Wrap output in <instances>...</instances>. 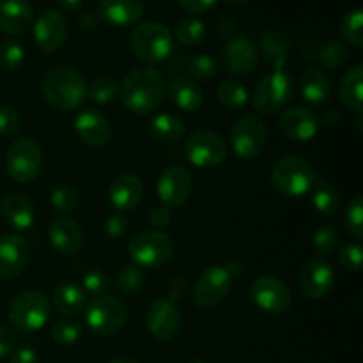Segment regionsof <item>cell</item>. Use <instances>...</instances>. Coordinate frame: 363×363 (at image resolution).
I'll return each mask as SVG.
<instances>
[{"label":"cell","mask_w":363,"mask_h":363,"mask_svg":"<svg viewBox=\"0 0 363 363\" xmlns=\"http://www.w3.org/2000/svg\"><path fill=\"white\" fill-rule=\"evenodd\" d=\"M363 66L362 64H354L351 69L344 73L342 80L339 84V96L340 101L354 113L363 112Z\"/></svg>","instance_id":"obj_31"},{"label":"cell","mask_w":363,"mask_h":363,"mask_svg":"<svg viewBox=\"0 0 363 363\" xmlns=\"http://www.w3.org/2000/svg\"><path fill=\"white\" fill-rule=\"evenodd\" d=\"M84 328L74 319H60L52 326V339L59 346H73L80 340Z\"/></svg>","instance_id":"obj_40"},{"label":"cell","mask_w":363,"mask_h":363,"mask_svg":"<svg viewBox=\"0 0 363 363\" xmlns=\"http://www.w3.org/2000/svg\"><path fill=\"white\" fill-rule=\"evenodd\" d=\"M20 130V116L14 108L7 105H0V135L13 137Z\"/></svg>","instance_id":"obj_48"},{"label":"cell","mask_w":363,"mask_h":363,"mask_svg":"<svg viewBox=\"0 0 363 363\" xmlns=\"http://www.w3.org/2000/svg\"><path fill=\"white\" fill-rule=\"evenodd\" d=\"M130 229V222L124 216V213H113L106 218L105 222V233L112 238H121L128 233Z\"/></svg>","instance_id":"obj_49"},{"label":"cell","mask_w":363,"mask_h":363,"mask_svg":"<svg viewBox=\"0 0 363 363\" xmlns=\"http://www.w3.org/2000/svg\"><path fill=\"white\" fill-rule=\"evenodd\" d=\"M128 254L135 266L142 269H156L172 259L174 241L169 234L158 229H145L135 234L128 243Z\"/></svg>","instance_id":"obj_6"},{"label":"cell","mask_w":363,"mask_h":363,"mask_svg":"<svg viewBox=\"0 0 363 363\" xmlns=\"http://www.w3.org/2000/svg\"><path fill=\"white\" fill-rule=\"evenodd\" d=\"M85 325L96 335H116L126 325V305L112 296H98L85 307Z\"/></svg>","instance_id":"obj_10"},{"label":"cell","mask_w":363,"mask_h":363,"mask_svg":"<svg viewBox=\"0 0 363 363\" xmlns=\"http://www.w3.org/2000/svg\"><path fill=\"white\" fill-rule=\"evenodd\" d=\"M145 286L144 269L135 264L123 266L116 277V287L119 293L131 296L135 293H140Z\"/></svg>","instance_id":"obj_37"},{"label":"cell","mask_w":363,"mask_h":363,"mask_svg":"<svg viewBox=\"0 0 363 363\" xmlns=\"http://www.w3.org/2000/svg\"><path fill=\"white\" fill-rule=\"evenodd\" d=\"M335 284L333 266L325 259H312L300 273V289L311 300H321Z\"/></svg>","instance_id":"obj_21"},{"label":"cell","mask_w":363,"mask_h":363,"mask_svg":"<svg viewBox=\"0 0 363 363\" xmlns=\"http://www.w3.org/2000/svg\"><path fill=\"white\" fill-rule=\"evenodd\" d=\"M347 60V48L342 41H328L321 46L319 52V62L326 69H339L346 64Z\"/></svg>","instance_id":"obj_41"},{"label":"cell","mask_w":363,"mask_h":363,"mask_svg":"<svg viewBox=\"0 0 363 363\" xmlns=\"http://www.w3.org/2000/svg\"><path fill=\"white\" fill-rule=\"evenodd\" d=\"M344 222H346L347 233H350L354 240H362L363 238V199L362 197H354L353 201L347 204Z\"/></svg>","instance_id":"obj_43"},{"label":"cell","mask_w":363,"mask_h":363,"mask_svg":"<svg viewBox=\"0 0 363 363\" xmlns=\"http://www.w3.org/2000/svg\"><path fill=\"white\" fill-rule=\"evenodd\" d=\"M184 131H186L184 123L174 113H158L149 121V133L158 142L174 144L183 140Z\"/></svg>","instance_id":"obj_32"},{"label":"cell","mask_w":363,"mask_h":363,"mask_svg":"<svg viewBox=\"0 0 363 363\" xmlns=\"http://www.w3.org/2000/svg\"><path fill=\"white\" fill-rule=\"evenodd\" d=\"M50 318H52V300L38 289L21 291L13 298L7 311L11 326L23 333L45 328Z\"/></svg>","instance_id":"obj_3"},{"label":"cell","mask_w":363,"mask_h":363,"mask_svg":"<svg viewBox=\"0 0 363 363\" xmlns=\"http://www.w3.org/2000/svg\"><path fill=\"white\" fill-rule=\"evenodd\" d=\"M32 248L25 238L16 234L0 236V280L21 275L30 262Z\"/></svg>","instance_id":"obj_18"},{"label":"cell","mask_w":363,"mask_h":363,"mask_svg":"<svg viewBox=\"0 0 363 363\" xmlns=\"http://www.w3.org/2000/svg\"><path fill=\"white\" fill-rule=\"evenodd\" d=\"M268 142V126L255 113H245L230 128V145L241 160H254L262 155Z\"/></svg>","instance_id":"obj_9"},{"label":"cell","mask_w":363,"mask_h":363,"mask_svg":"<svg viewBox=\"0 0 363 363\" xmlns=\"http://www.w3.org/2000/svg\"><path fill=\"white\" fill-rule=\"evenodd\" d=\"M52 303L59 314L74 318V315H80L87 307V294L77 284L62 282L53 291Z\"/></svg>","instance_id":"obj_29"},{"label":"cell","mask_w":363,"mask_h":363,"mask_svg":"<svg viewBox=\"0 0 363 363\" xmlns=\"http://www.w3.org/2000/svg\"><path fill=\"white\" fill-rule=\"evenodd\" d=\"M6 170L14 183H32L43 170V149L32 138L14 140L6 152Z\"/></svg>","instance_id":"obj_8"},{"label":"cell","mask_w":363,"mask_h":363,"mask_svg":"<svg viewBox=\"0 0 363 363\" xmlns=\"http://www.w3.org/2000/svg\"><path fill=\"white\" fill-rule=\"evenodd\" d=\"M294 96V80L287 71H273L259 80L252 92V103L255 110L266 116L280 112L291 103Z\"/></svg>","instance_id":"obj_7"},{"label":"cell","mask_w":363,"mask_h":363,"mask_svg":"<svg viewBox=\"0 0 363 363\" xmlns=\"http://www.w3.org/2000/svg\"><path fill=\"white\" fill-rule=\"evenodd\" d=\"M144 197V183L133 172L117 176L108 186V201L119 213L131 211L137 208Z\"/></svg>","instance_id":"obj_22"},{"label":"cell","mask_w":363,"mask_h":363,"mask_svg":"<svg viewBox=\"0 0 363 363\" xmlns=\"http://www.w3.org/2000/svg\"><path fill=\"white\" fill-rule=\"evenodd\" d=\"M110 286V279L103 269H91L87 275L84 277V293L94 294V296H101Z\"/></svg>","instance_id":"obj_46"},{"label":"cell","mask_w":363,"mask_h":363,"mask_svg":"<svg viewBox=\"0 0 363 363\" xmlns=\"http://www.w3.org/2000/svg\"><path fill=\"white\" fill-rule=\"evenodd\" d=\"M225 2L230 4V6H245L248 0H225Z\"/></svg>","instance_id":"obj_59"},{"label":"cell","mask_w":363,"mask_h":363,"mask_svg":"<svg viewBox=\"0 0 363 363\" xmlns=\"http://www.w3.org/2000/svg\"><path fill=\"white\" fill-rule=\"evenodd\" d=\"M133 55L144 64H162L172 55L174 35L158 21H144L133 28L130 35Z\"/></svg>","instance_id":"obj_5"},{"label":"cell","mask_w":363,"mask_h":363,"mask_svg":"<svg viewBox=\"0 0 363 363\" xmlns=\"http://www.w3.org/2000/svg\"><path fill=\"white\" fill-rule=\"evenodd\" d=\"M78 202H80L78 191L74 190L71 184H66V183L53 188L52 195H50V204H52V208L62 216H69L71 213L77 209Z\"/></svg>","instance_id":"obj_39"},{"label":"cell","mask_w":363,"mask_h":363,"mask_svg":"<svg viewBox=\"0 0 363 363\" xmlns=\"http://www.w3.org/2000/svg\"><path fill=\"white\" fill-rule=\"evenodd\" d=\"M167 293H169L167 300H170L172 303H176L177 300H184L190 293V282L186 277H174L167 286Z\"/></svg>","instance_id":"obj_50"},{"label":"cell","mask_w":363,"mask_h":363,"mask_svg":"<svg viewBox=\"0 0 363 363\" xmlns=\"http://www.w3.org/2000/svg\"><path fill=\"white\" fill-rule=\"evenodd\" d=\"M16 347V335L13 330L0 326V358L9 357Z\"/></svg>","instance_id":"obj_52"},{"label":"cell","mask_w":363,"mask_h":363,"mask_svg":"<svg viewBox=\"0 0 363 363\" xmlns=\"http://www.w3.org/2000/svg\"><path fill=\"white\" fill-rule=\"evenodd\" d=\"M314 194H312V206L321 216H330L339 209L340 197L339 190L328 181L321 179L314 183Z\"/></svg>","instance_id":"obj_33"},{"label":"cell","mask_w":363,"mask_h":363,"mask_svg":"<svg viewBox=\"0 0 363 363\" xmlns=\"http://www.w3.org/2000/svg\"><path fill=\"white\" fill-rule=\"evenodd\" d=\"M48 241L60 255H77L84 247V230L71 216H55L48 225Z\"/></svg>","instance_id":"obj_19"},{"label":"cell","mask_w":363,"mask_h":363,"mask_svg":"<svg viewBox=\"0 0 363 363\" xmlns=\"http://www.w3.org/2000/svg\"><path fill=\"white\" fill-rule=\"evenodd\" d=\"M172 220V213L167 206H156L151 213H149V222L156 227V229H162V227H167Z\"/></svg>","instance_id":"obj_53"},{"label":"cell","mask_w":363,"mask_h":363,"mask_svg":"<svg viewBox=\"0 0 363 363\" xmlns=\"http://www.w3.org/2000/svg\"><path fill=\"white\" fill-rule=\"evenodd\" d=\"M158 197L163 206L169 209L181 208L190 199L194 190V181L190 172L183 167H169L162 172L158 179Z\"/></svg>","instance_id":"obj_17"},{"label":"cell","mask_w":363,"mask_h":363,"mask_svg":"<svg viewBox=\"0 0 363 363\" xmlns=\"http://www.w3.org/2000/svg\"><path fill=\"white\" fill-rule=\"evenodd\" d=\"M169 96L174 106L186 113L197 112L204 103V92L201 85L190 77L174 78L172 84L169 85Z\"/></svg>","instance_id":"obj_26"},{"label":"cell","mask_w":363,"mask_h":363,"mask_svg":"<svg viewBox=\"0 0 363 363\" xmlns=\"http://www.w3.org/2000/svg\"><path fill=\"white\" fill-rule=\"evenodd\" d=\"M119 94V84L108 74H99L87 85V96L98 105H108Z\"/></svg>","instance_id":"obj_36"},{"label":"cell","mask_w":363,"mask_h":363,"mask_svg":"<svg viewBox=\"0 0 363 363\" xmlns=\"http://www.w3.org/2000/svg\"><path fill=\"white\" fill-rule=\"evenodd\" d=\"M181 323L183 319H181L176 303L167 298H156L145 312V325H147L149 333L160 342L172 340L179 333Z\"/></svg>","instance_id":"obj_14"},{"label":"cell","mask_w":363,"mask_h":363,"mask_svg":"<svg viewBox=\"0 0 363 363\" xmlns=\"http://www.w3.org/2000/svg\"><path fill=\"white\" fill-rule=\"evenodd\" d=\"M25 60V50L16 41H2L0 43V66L4 69H16Z\"/></svg>","instance_id":"obj_44"},{"label":"cell","mask_w":363,"mask_h":363,"mask_svg":"<svg viewBox=\"0 0 363 363\" xmlns=\"http://www.w3.org/2000/svg\"><path fill=\"white\" fill-rule=\"evenodd\" d=\"M34 11L28 0H0V30L21 35L32 27Z\"/></svg>","instance_id":"obj_25"},{"label":"cell","mask_w":363,"mask_h":363,"mask_svg":"<svg viewBox=\"0 0 363 363\" xmlns=\"http://www.w3.org/2000/svg\"><path fill=\"white\" fill-rule=\"evenodd\" d=\"M223 66L230 74L247 77L259 66V50L245 35H233L223 46Z\"/></svg>","instance_id":"obj_16"},{"label":"cell","mask_w":363,"mask_h":363,"mask_svg":"<svg viewBox=\"0 0 363 363\" xmlns=\"http://www.w3.org/2000/svg\"><path fill=\"white\" fill-rule=\"evenodd\" d=\"M121 101L135 116H149L165 101V78L151 67L133 69L119 87Z\"/></svg>","instance_id":"obj_1"},{"label":"cell","mask_w":363,"mask_h":363,"mask_svg":"<svg viewBox=\"0 0 363 363\" xmlns=\"http://www.w3.org/2000/svg\"><path fill=\"white\" fill-rule=\"evenodd\" d=\"M216 96H218V101L227 108H241L250 99L247 87L236 80H223L218 85Z\"/></svg>","instance_id":"obj_38"},{"label":"cell","mask_w":363,"mask_h":363,"mask_svg":"<svg viewBox=\"0 0 363 363\" xmlns=\"http://www.w3.org/2000/svg\"><path fill=\"white\" fill-rule=\"evenodd\" d=\"M218 0H177L179 7L186 13L191 14H202V13H208L209 9L216 6Z\"/></svg>","instance_id":"obj_51"},{"label":"cell","mask_w":363,"mask_h":363,"mask_svg":"<svg viewBox=\"0 0 363 363\" xmlns=\"http://www.w3.org/2000/svg\"><path fill=\"white\" fill-rule=\"evenodd\" d=\"M340 245V233L337 227L325 225L315 230L314 234V248L321 255L335 254Z\"/></svg>","instance_id":"obj_42"},{"label":"cell","mask_w":363,"mask_h":363,"mask_svg":"<svg viewBox=\"0 0 363 363\" xmlns=\"http://www.w3.org/2000/svg\"><path fill=\"white\" fill-rule=\"evenodd\" d=\"M301 96L311 105H323L332 98V82L319 67H308L301 77Z\"/></svg>","instance_id":"obj_30"},{"label":"cell","mask_w":363,"mask_h":363,"mask_svg":"<svg viewBox=\"0 0 363 363\" xmlns=\"http://www.w3.org/2000/svg\"><path fill=\"white\" fill-rule=\"evenodd\" d=\"M291 43L289 34L282 28H272L266 30L261 38V52L264 55V60L275 71H280L286 67L287 60L291 55Z\"/></svg>","instance_id":"obj_27"},{"label":"cell","mask_w":363,"mask_h":363,"mask_svg":"<svg viewBox=\"0 0 363 363\" xmlns=\"http://www.w3.org/2000/svg\"><path fill=\"white\" fill-rule=\"evenodd\" d=\"M11 363H39L38 354L30 347H21L11 354Z\"/></svg>","instance_id":"obj_54"},{"label":"cell","mask_w":363,"mask_h":363,"mask_svg":"<svg viewBox=\"0 0 363 363\" xmlns=\"http://www.w3.org/2000/svg\"><path fill=\"white\" fill-rule=\"evenodd\" d=\"M339 34L344 45L363 46V13L362 9H353L350 13L344 14L339 25Z\"/></svg>","instance_id":"obj_34"},{"label":"cell","mask_w":363,"mask_h":363,"mask_svg":"<svg viewBox=\"0 0 363 363\" xmlns=\"http://www.w3.org/2000/svg\"><path fill=\"white\" fill-rule=\"evenodd\" d=\"M144 16L142 0H99L98 18L99 21L123 28L131 27Z\"/></svg>","instance_id":"obj_24"},{"label":"cell","mask_w":363,"mask_h":363,"mask_svg":"<svg viewBox=\"0 0 363 363\" xmlns=\"http://www.w3.org/2000/svg\"><path fill=\"white\" fill-rule=\"evenodd\" d=\"M78 25H80L82 30H85V32L96 30V28H98V25H99L98 14L87 11V13H84L80 18H78Z\"/></svg>","instance_id":"obj_55"},{"label":"cell","mask_w":363,"mask_h":363,"mask_svg":"<svg viewBox=\"0 0 363 363\" xmlns=\"http://www.w3.org/2000/svg\"><path fill=\"white\" fill-rule=\"evenodd\" d=\"M62 11H77L84 4V0H53Z\"/></svg>","instance_id":"obj_56"},{"label":"cell","mask_w":363,"mask_h":363,"mask_svg":"<svg viewBox=\"0 0 363 363\" xmlns=\"http://www.w3.org/2000/svg\"><path fill=\"white\" fill-rule=\"evenodd\" d=\"M184 156L199 169H211L227 158V142L211 130H197L184 140Z\"/></svg>","instance_id":"obj_11"},{"label":"cell","mask_w":363,"mask_h":363,"mask_svg":"<svg viewBox=\"0 0 363 363\" xmlns=\"http://www.w3.org/2000/svg\"><path fill=\"white\" fill-rule=\"evenodd\" d=\"M87 80L78 69L59 66L43 80V94L46 103L59 112L77 110L87 98Z\"/></svg>","instance_id":"obj_2"},{"label":"cell","mask_w":363,"mask_h":363,"mask_svg":"<svg viewBox=\"0 0 363 363\" xmlns=\"http://www.w3.org/2000/svg\"><path fill=\"white\" fill-rule=\"evenodd\" d=\"M38 48L45 53H55L67 39V20L57 9H45L32 25Z\"/></svg>","instance_id":"obj_15"},{"label":"cell","mask_w":363,"mask_h":363,"mask_svg":"<svg viewBox=\"0 0 363 363\" xmlns=\"http://www.w3.org/2000/svg\"><path fill=\"white\" fill-rule=\"evenodd\" d=\"M190 363H206V362L201 360V358H195V360H191Z\"/></svg>","instance_id":"obj_60"},{"label":"cell","mask_w":363,"mask_h":363,"mask_svg":"<svg viewBox=\"0 0 363 363\" xmlns=\"http://www.w3.org/2000/svg\"><path fill=\"white\" fill-rule=\"evenodd\" d=\"M250 298L262 312L280 315L289 311L293 296L286 284L275 277H259L250 287Z\"/></svg>","instance_id":"obj_13"},{"label":"cell","mask_w":363,"mask_h":363,"mask_svg":"<svg viewBox=\"0 0 363 363\" xmlns=\"http://www.w3.org/2000/svg\"><path fill=\"white\" fill-rule=\"evenodd\" d=\"M172 35L183 46H197L206 38V25L199 18H183L177 21Z\"/></svg>","instance_id":"obj_35"},{"label":"cell","mask_w":363,"mask_h":363,"mask_svg":"<svg viewBox=\"0 0 363 363\" xmlns=\"http://www.w3.org/2000/svg\"><path fill=\"white\" fill-rule=\"evenodd\" d=\"M108 363H138L133 357H128V354H119V357L112 358Z\"/></svg>","instance_id":"obj_58"},{"label":"cell","mask_w":363,"mask_h":363,"mask_svg":"<svg viewBox=\"0 0 363 363\" xmlns=\"http://www.w3.org/2000/svg\"><path fill=\"white\" fill-rule=\"evenodd\" d=\"M4 222L16 230H27L35 222V209L27 197L20 194L7 195L0 206Z\"/></svg>","instance_id":"obj_28"},{"label":"cell","mask_w":363,"mask_h":363,"mask_svg":"<svg viewBox=\"0 0 363 363\" xmlns=\"http://www.w3.org/2000/svg\"><path fill=\"white\" fill-rule=\"evenodd\" d=\"M315 181V167L303 156H284L273 165L272 184L284 197H303Z\"/></svg>","instance_id":"obj_4"},{"label":"cell","mask_w":363,"mask_h":363,"mask_svg":"<svg viewBox=\"0 0 363 363\" xmlns=\"http://www.w3.org/2000/svg\"><path fill=\"white\" fill-rule=\"evenodd\" d=\"M188 73H190L195 80H209V78L215 77L216 73L215 59L209 55H204V53L194 57V59H190V62H188Z\"/></svg>","instance_id":"obj_45"},{"label":"cell","mask_w":363,"mask_h":363,"mask_svg":"<svg viewBox=\"0 0 363 363\" xmlns=\"http://www.w3.org/2000/svg\"><path fill=\"white\" fill-rule=\"evenodd\" d=\"M74 131L82 144L87 147H105L112 140V126L110 121L101 112L92 108L82 110L74 117Z\"/></svg>","instance_id":"obj_20"},{"label":"cell","mask_w":363,"mask_h":363,"mask_svg":"<svg viewBox=\"0 0 363 363\" xmlns=\"http://www.w3.org/2000/svg\"><path fill=\"white\" fill-rule=\"evenodd\" d=\"M233 287V275L225 266H209L194 286V301L201 308H213L225 300Z\"/></svg>","instance_id":"obj_12"},{"label":"cell","mask_w":363,"mask_h":363,"mask_svg":"<svg viewBox=\"0 0 363 363\" xmlns=\"http://www.w3.org/2000/svg\"><path fill=\"white\" fill-rule=\"evenodd\" d=\"M233 28H234V23L230 21V18H220L218 30L222 32V34H229V32H233Z\"/></svg>","instance_id":"obj_57"},{"label":"cell","mask_w":363,"mask_h":363,"mask_svg":"<svg viewBox=\"0 0 363 363\" xmlns=\"http://www.w3.org/2000/svg\"><path fill=\"white\" fill-rule=\"evenodd\" d=\"M363 250L360 243H350L339 252V262L347 272H360Z\"/></svg>","instance_id":"obj_47"},{"label":"cell","mask_w":363,"mask_h":363,"mask_svg":"<svg viewBox=\"0 0 363 363\" xmlns=\"http://www.w3.org/2000/svg\"><path fill=\"white\" fill-rule=\"evenodd\" d=\"M280 131L289 140L308 142L318 135L319 119L312 110L294 106V108L286 110L280 117Z\"/></svg>","instance_id":"obj_23"}]
</instances>
